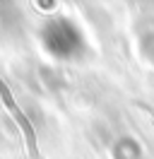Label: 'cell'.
Listing matches in <instances>:
<instances>
[{"label": "cell", "mask_w": 154, "mask_h": 159, "mask_svg": "<svg viewBox=\"0 0 154 159\" xmlns=\"http://www.w3.org/2000/svg\"><path fill=\"white\" fill-rule=\"evenodd\" d=\"M0 97H2V104L7 106V111L15 116V120L19 123V128H22V133H24V140H27V149L29 154L34 159H38V149H36V135H34V128H31V123H29L24 116H22V111H19V106L15 104V99H12V94H10V89L0 82Z\"/></svg>", "instance_id": "6da1fadb"}]
</instances>
